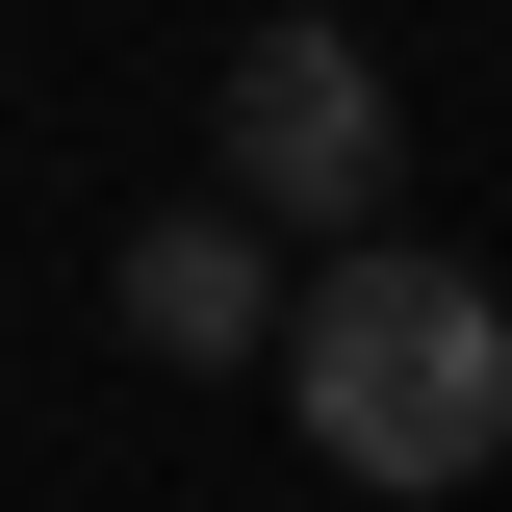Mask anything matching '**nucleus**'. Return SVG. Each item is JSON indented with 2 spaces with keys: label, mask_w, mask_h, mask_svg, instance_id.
Returning a JSON list of instances; mask_svg holds the SVG:
<instances>
[{
  "label": "nucleus",
  "mask_w": 512,
  "mask_h": 512,
  "mask_svg": "<svg viewBox=\"0 0 512 512\" xmlns=\"http://www.w3.org/2000/svg\"><path fill=\"white\" fill-rule=\"evenodd\" d=\"M282 410L333 487H487L512 461V308L410 231H333V282L282 308Z\"/></svg>",
  "instance_id": "1"
},
{
  "label": "nucleus",
  "mask_w": 512,
  "mask_h": 512,
  "mask_svg": "<svg viewBox=\"0 0 512 512\" xmlns=\"http://www.w3.org/2000/svg\"><path fill=\"white\" fill-rule=\"evenodd\" d=\"M205 154H231L256 231H384V180H410V103H384L359 26H256L231 103H205Z\"/></svg>",
  "instance_id": "2"
},
{
  "label": "nucleus",
  "mask_w": 512,
  "mask_h": 512,
  "mask_svg": "<svg viewBox=\"0 0 512 512\" xmlns=\"http://www.w3.org/2000/svg\"><path fill=\"white\" fill-rule=\"evenodd\" d=\"M128 333H154V359H282V256H256V205H154V231H128Z\"/></svg>",
  "instance_id": "3"
}]
</instances>
